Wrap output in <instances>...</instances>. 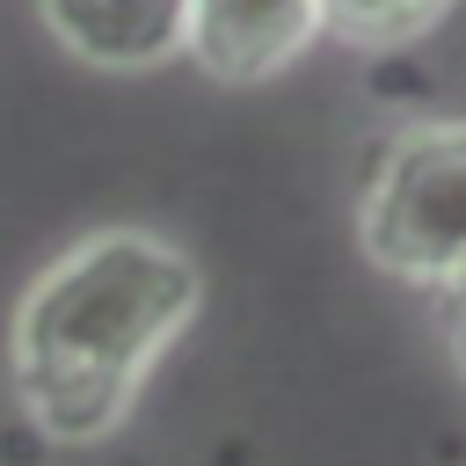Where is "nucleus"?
<instances>
[{"label":"nucleus","instance_id":"obj_1","mask_svg":"<svg viewBox=\"0 0 466 466\" xmlns=\"http://www.w3.org/2000/svg\"><path fill=\"white\" fill-rule=\"evenodd\" d=\"M197 306L204 269L146 226H102L58 248L29 277L7 335L22 415L51 444H102Z\"/></svg>","mask_w":466,"mask_h":466},{"label":"nucleus","instance_id":"obj_2","mask_svg":"<svg viewBox=\"0 0 466 466\" xmlns=\"http://www.w3.org/2000/svg\"><path fill=\"white\" fill-rule=\"evenodd\" d=\"M357 240L400 284L466 291V124H408L386 138Z\"/></svg>","mask_w":466,"mask_h":466},{"label":"nucleus","instance_id":"obj_3","mask_svg":"<svg viewBox=\"0 0 466 466\" xmlns=\"http://www.w3.org/2000/svg\"><path fill=\"white\" fill-rule=\"evenodd\" d=\"M320 36V0H189L182 51L211 80H269Z\"/></svg>","mask_w":466,"mask_h":466},{"label":"nucleus","instance_id":"obj_4","mask_svg":"<svg viewBox=\"0 0 466 466\" xmlns=\"http://www.w3.org/2000/svg\"><path fill=\"white\" fill-rule=\"evenodd\" d=\"M36 15L95 73H153L189 36V0H36Z\"/></svg>","mask_w":466,"mask_h":466},{"label":"nucleus","instance_id":"obj_5","mask_svg":"<svg viewBox=\"0 0 466 466\" xmlns=\"http://www.w3.org/2000/svg\"><path fill=\"white\" fill-rule=\"evenodd\" d=\"M459 0H320V29H335L342 44H364V51H386V44H408L422 29H437Z\"/></svg>","mask_w":466,"mask_h":466}]
</instances>
